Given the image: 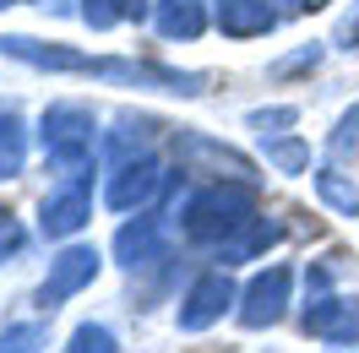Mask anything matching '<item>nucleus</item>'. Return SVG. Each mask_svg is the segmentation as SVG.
Here are the masks:
<instances>
[{
    "label": "nucleus",
    "instance_id": "12",
    "mask_svg": "<svg viewBox=\"0 0 359 353\" xmlns=\"http://www.w3.org/2000/svg\"><path fill=\"white\" fill-rule=\"evenodd\" d=\"M278 240H283V223H278V218H250L245 228H240V234L218 250V261H224V266H240V261H250V256L272 250Z\"/></svg>",
    "mask_w": 359,
    "mask_h": 353
},
{
    "label": "nucleus",
    "instance_id": "19",
    "mask_svg": "<svg viewBox=\"0 0 359 353\" xmlns=\"http://www.w3.org/2000/svg\"><path fill=\"white\" fill-rule=\"evenodd\" d=\"M262 147H267V163H272V169H283V174H299V169L311 163V147H305V141H294V136H283V141L267 136Z\"/></svg>",
    "mask_w": 359,
    "mask_h": 353
},
{
    "label": "nucleus",
    "instance_id": "8",
    "mask_svg": "<svg viewBox=\"0 0 359 353\" xmlns=\"http://www.w3.org/2000/svg\"><path fill=\"white\" fill-rule=\"evenodd\" d=\"M175 153L180 163L191 169V174H218V179H250V158H240L234 147H218L212 136H196V131H185L175 141Z\"/></svg>",
    "mask_w": 359,
    "mask_h": 353
},
{
    "label": "nucleus",
    "instance_id": "11",
    "mask_svg": "<svg viewBox=\"0 0 359 353\" xmlns=\"http://www.w3.org/2000/svg\"><path fill=\"white\" fill-rule=\"evenodd\" d=\"M218 27L229 39H256V33L278 27V11L267 0H218Z\"/></svg>",
    "mask_w": 359,
    "mask_h": 353
},
{
    "label": "nucleus",
    "instance_id": "13",
    "mask_svg": "<svg viewBox=\"0 0 359 353\" xmlns=\"http://www.w3.org/2000/svg\"><path fill=\"white\" fill-rule=\"evenodd\" d=\"M153 22H158L163 39H196V33L207 27V6L202 0H158Z\"/></svg>",
    "mask_w": 359,
    "mask_h": 353
},
{
    "label": "nucleus",
    "instance_id": "10",
    "mask_svg": "<svg viewBox=\"0 0 359 353\" xmlns=\"http://www.w3.org/2000/svg\"><path fill=\"white\" fill-rule=\"evenodd\" d=\"M305 331L321 337V342H359V299L316 293L305 305Z\"/></svg>",
    "mask_w": 359,
    "mask_h": 353
},
{
    "label": "nucleus",
    "instance_id": "2",
    "mask_svg": "<svg viewBox=\"0 0 359 353\" xmlns=\"http://www.w3.org/2000/svg\"><path fill=\"white\" fill-rule=\"evenodd\" d=\"M39 136H44L49 163H60L66 174H93V147H98L93 109H82V104H49Z\"/></svg>",
    "mask_w": 359,
    "mask_h": 353
},
{
    "label": "nucleus",
    "instance_id": "17",
    "mask_svg": "<svg viewBox=\"0 0 359 353\" xmlns=\"http://www.w3.org/2000/svg\"><path fill=\"white\" fill-rule=\"evenodd\" d=\"M44 348H49L44 321H11V326H0V353H44Z\"/></svg>",
    "mask_w": 359,
    "mask_h": 353
},
{
    "label": "nucleus",
    "instance_id": "3",
    "mask_svg": "<svg viewBox=\"0 0 359 353\" xmlns=\"http://www.w3.org/2000/svg\"><path fill=\"white\" fill-rule=\"evenodd\" d=\"M88 218H93V174H66V185H55L39 207V228L49 240H71Z\"/></svg>",
    "mask_w": 359,
    "mask_h": 353
},
{
    "label": "nucleus",
    "instance_id": "23",
    "mask_svg": "<svg viewBox=\"0 0 359 353\" xmlns=\"http://www.w3.org/2000/svg\"><path fill=\"white\" fill-rule=\"evenodd\" d=\"M354 141H359V109H348L337 120V131H332V153H348Z\"/></svg>",
    "mask_w": 359,
    "mask_h": 353
},
{
    "label": "nucleus",
    "instance_id": "7",
    "mask_svg": "<svg viewBox=\"0 0 359 353\" xmlns=\"http://www.w3.org/2000/svg\"><path fill=\"white\" fill-rule=\"evenodd\" d=\"M93 277H98V250H93V244H71L66 256H55L49 277L39 283V305H44V310L66 305L71 293H82Z\"/></svg>",
    "mask_w": 359,
    "mask_h": 353
},
{
    "label": "nucleus",
    "instance_id": "5",
    "mask_svg": "<svg viewBox=\"0 0 359 353\" xmlns=\"http://www.w3.org/2000/svg\"><path fill=\"white\" fill-rule=\"evenodd\" d=\"M289 288H294V272H289V266H267L262 277H250V288L240 293V326L262 331V326H272V321H283Z\"/></svg>",
    "mask_w": 359,
    "mask_h": 353
},
{
    "label": "nucleus",
    "instance_id": "26",
    "mask_svg": "<svg viewBox=\"0 0 359 353\" xmlns=\"http://www.w3.org/2000/svg\"><path fill=\"white\" fill-rule=\"evenodd\" d=\"M294 6H299V11H316V6H327V0H294Z\"/></svg>",
    "mask_w": 359,
    "mask_h": 353
},
{
    "label": "nucleus",
    "instance_id": "1",
    "mask_svg": "<svg viewBox=\"0 0 359 353\" xmlns=\"http://www.w3.org/2000/svg\"><path fill=\"white\" fill-rule=\"evenodd\" d=\"M250 218H256V191H250V179H212L202 191H191V201H185V234L196 244L234 240Z\"/></svg>",
    "mask_w": 359,
    "mask_h": 353
},
{
    "label": "nucleus",
    "instance_id": "18",
    "mask_svg": "<svg viewBox=\"0 0 359 353\" xmlns=\"http://www.w3.org/2000/svg\"><path fill=\"white\" fill-rule=\"evenodd\" d=\"M147 141H153V120H131V114H126V120L114 125V136H109V158L126 163L131 153H147Z\"/></svg>",
    "mask_w": 359,
    "mask_h": 353
},
{
    "label": "nucleus",
    "instance_id": "9",
    "mask_svg": "<svg viewBox=\"0 0 359 353\" xmlns=\"http://www.w3.org/2000/svg\"><path fill=\"white\" fill-rule=\"evenodd\" d=\"M163 244H169V218L163 212H147V218L126 223L120 234H114V256H120V266H153L163 261Z\"/></svg>",
    "mask_w": 359,
    "mask_h": 353
},
{
    "label": "nucleus",
    "instance_id": "6",
    "mask_svg": "<svg viewBox=\"0 0 359 353\" xmlns=\"http://www.w3.org/2000/svg\"><path fill=\"white\" fill-rule=\"evenodd\" d=\"M234 299H240V293H234V283H229L224 266L202 272V277L191 283V293L180 299V331H207L229 305H234Z\"/></svg>",
    "mask_w": 359,
    "mask_h": 353
},
{
    "label": "nucleus",
    "instance_id": "21",
    "mask_svg": "<svg viewBox=\"0 0 359 353\" xmlns=\"http://www.w3.org/2000/svg\"><path fill=\"white\" fill-rule=\"evenodd\" d=\"M22 244H27V228L17 223V212H11V207H0V261H6V256H17Z\"/></svg>",
    "mask_w": 359,
    "mask_h": 353
},
{
    "label": "nucleus",
    "instance_id": "14",
    "mask_svg": "<svg viewBox=\"0 0 359 353\" xmlns=\"http://www.w3.org/2000/svg\"><path fill=\"white\" fill-rule=\"evenodd\" d=\"M147 0H82V22L88 27H114V22H142Z\"/></svg>",
    "mask_w": 359,
    "mask_h": 353
},
{
    "label": "nucleus",
    "instance_id": "22",
    "mask_svg": "<svg viewBox=\"0 0 359 353\" xmlns=\"http://www.w3.org/2000/svg\"><path fill=\"white\" fill-rule=\"evenodd\" d=\"M250 125H256L262 141H267V136H278L283 125H294V109H256V114H250Z\"/></svg>",
    "mask_w": 359,
    "mask_h": 353
},
{
    "label": "nucleus",
    "instance_id": "24",
    "mask_svg": "<svg viewBox=\"0 0 359 353\" xmlns=\"http://www.w3.org/2000/svg\"><path fill=\"white\" fill-rule=\"evenodd\" d=\"M316 60H321V44H305L299 55H289V60H278V66H272V76H289V71H311Z\"/></svg>",
    "mask_w": 359,
    "mask_h": 353
},
{
    "label": "nucleus",
    "instance_id": "16",
    "mask_svg": "<svg viewBox=\"0 0 359 353\" xmlns=\"http://www.w3.org/2000/svg\"><path fill=\"white\" fill-rule=\"evenodd\" d=\"M27 163V131L11 109H0V174H22Z\"/></svg>",
    "mask_w": 359,
    "mask_h": 353
},
{
    "label": "nucleus",
    "instance_id": "20",
    "mask_svg": "<svg viewBox=\"0 0 359 353\" xmlns=\"http://www.w3.org/2000/svg\"><path fill=\"white\" fill-rule=\"evenodd\" d=\"M66 353H120V348H114V331L109 326H93V321H88V326L71 331V348Z\"/></svg>",
    "mask_w": 359,
    "mask_h": 353
},
{
    "label": "nucleus",
    "instance_id": "4",
    "mask_svg": "<svg viewBox=\"0 0 359 353\" xmlns=\"http://www.w3.org/2000/svg\"><path fill=\"white\" fill-rule=\"evenodd\" d=\"M163 185H169L163 163H158L153 153H136V158H126V163H114L104 201H109L114 212H131V207H147V201H153Z\"/></svg>",
    "mask_w": 359,
    "mask_h": 353
},
{
    "label": "nucleus",
    "instance_id": "27",
    "mask_svg": "<svg viewBox=\"0 0 359 353\" xmlns=\"http://www.w3.org/2000/svg\"><path fill=\"white\" fill-rule=\"evenodd\" d=\"M0 6H17V0H0Z\"/></svg>",
    "mask_w": 359,
    "mask_h": 353
},
{
    "label": "nucleus",
    "instance_id": "15",
    "mask_svg": "<svg viewBox=\"0 0 359 353\" xmlns=\"http://www.w3.org/2000/svg\"><path fill=\"white\" fill-rule=\"evenodd\" d=\"M316 196L327 201L332 212H343V218H359V185L343 179L337 169H321V174H316Z\"/></svg>",
    "mask_w": 359,
    "mask_h": 353
},
{
    "label": "nucleus",
    "instance_id": "25",
    "mask_svg": "<svg viewBox=\"0 0 359 353\" xmlns=\"http://www.w3.org/2000/svg\"><path fill=\"white\" fill-rule=\"evenodd\" d=\"M337 44H343V49H359V6L337 22Z\"/></svg>",
    "mask_w": 359,
    "mask_h": 353
}]
</instances>
